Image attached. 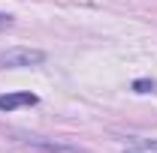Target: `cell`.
Listing matches in <instances>:
<instances>
[{
    "instance_id": "cell-1",
    "label": "cell",
    "mask_w": 157,
    "mask_h": 153,
    "mask_svg": "<svg viewBox=\"0 0 157 153\" xmlns=\"http://www.w3.org/2000/svg\"><path fill=\"white\" fill-rule=\"evenodd\" d=\"M39 63H45V51H39V48L15 45V48L0 51V69H30Z\"/></svg>"
},
{
    "instance_id": "cell-2",
    "label": "cell",
    "mask_w": 157,
    "mask_h": 153,
    "mask_svg": "<svg viewBox=\"0 0 157 153\" xmlns=\"http://www.w3.org/2000/svg\"><path fill=\"white\" fill-rule=\"evenodd\" d=\"M27 147H33L39 153H88L76 147V144H63V141H52V138H36V135H27V138H21Z\"/></svg>"
},
{
    "instance_id": "cell-3",
    "label": "cell",
    "mask_w": 157,
    "mask_h": 153,
    "mask_svg": "<svg viewBox=\"0 0 157 153\" xmlns=\"http://www.w3.org/2000/svg\"><path fill=\"white\" fill-rule=\"evenodd\" d=\"M36 102V93H0V111H15V108H27Z\"/></svg>"
},
{
    "instance_id": "cell-4",
    "label": "cell",
    "mask_w": 157,
    "mask_h": 153,
    "mask_svg": "<svg viewBox=\"0 0 157 153\" xmlns=\"http://www.w3.org/2000/svg\"><path fill=\"white\" fill-rule=\"evenodd\" d=\"M130 144H136L142 153H157V138H130Z\"/></svg>"
},
{
    "instance_id": "cell-5",
    "label": "cell",
    "mask_w": 157,
    "mask_h": 153,
    "mask_svg": "<svg viewBox=\"0 0 157 153\" xmlns=\"http://www.w3.org/2000/svg\"><path fill=\"white\" fill-rule=\"evenodd\" d=\"M154 87L157 84L151 81V78H136V81H133V90H136V93H151Z\"/></svg>"
},
{
    "instance_id": "cell-6",
    "label": "cell",
    "mask_w": 157,
    "mask_h": 153,
    "mask_svg": "<svg viewBox=\"0 0 157 153\" xmlns=\"http://www.w3.org/2000/svg\"><path fill=\"white\" fill-rule=\"evenodd\" d=\"M6 27H12V15L0 12V30H6Z\"/></svg>"
}]
</instances>
